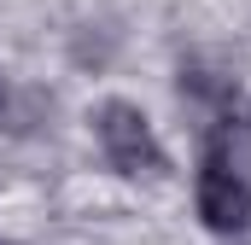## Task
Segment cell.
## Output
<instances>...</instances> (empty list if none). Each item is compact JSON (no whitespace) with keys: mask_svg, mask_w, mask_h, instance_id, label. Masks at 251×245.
I'll return each instance as SVG.
<instances>
[{"mask_svg":"<svg viewBox=\"0 0 251 245\" xmlns=\"http://www.w3.org/2000/svg\"><path fill=\"white\" fill-rule=\"evenodd\" d=\"M94 134H100L111 170H123V175H164L170 170V158H164V146H158L146 111L128 105V99H105L94 111Z\"/></svg>","mask_w":251,"mask_h":245,"instance_id":"1","label":"cell"},{"mask_svg":"<svg viewBox=\"0 0 251 245\" xmlns=\"http://www.w3.org/2000/svg\"><path fill=\"white\" fill-rule=\"evenodd\" d=\"M199 216H204V228H216V234H240L251 222V181L222 158V152L199 170Z\"/></svg>","mask_w":251,"mask_h":245,"instance_id":"2","label":"cell"}]
</instances>
